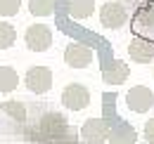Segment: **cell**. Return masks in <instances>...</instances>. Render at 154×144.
I'll list each match as a JSON object with an SVG mask.
<instances>
[{
  "instance_id": "5bb4252c",
  "label": "cell",
  "mask_w": 154,
  "mask_h": 144,
  "mask_svg": "<svg viewBox=\"0 0 154 144\" xmlns=\"http://www.w3.org/2000/svg\"><path fill=\"white\" fill-rule=\"evenodd\" d=\"M55 7H57L55 0H29V12L33 17H48L55 12Z\"/></svg>"
},
{
  "instance_id": "9a60e30c",
  "label": "cell",
  "mask_w": 154,
  "mask_h": 144,
  "mask_svg": "<svg viewBox=\"0 0 154 144\" xmlns=\"http://www.w3.org/2000/svg\"><path fill=\"white\" fill-rule=\"evenodd\" d=\"M14 40H17V31H14V26H12L10 21H0V50L12 47Z\"/></svg>"
},
{
  "instance_id": "d6986e66",
  "label": "cell",
  "mask_w": 154,
  "mask_h": 144,
  "mask_svg": "<svg viewBox=\"0 0 154 144\" xmlns=\"http://www.w3.org/2000/svg\"><path fill=\"white\" fill-rule=\"evenodd\" d=\"M142 135H145V140L149 144H154V118H149L147 123H145V130H142Z\"/></svg>"
},
{
  "instance_id": "8fae6325",
  "label": "cell",
  "mask_w": 154,
  "mask_h": 144,
  "mask_svg": "<svg viewBox=\"0 0 154 144\" xmlns=\"http://www.w3.org/2000/svg\"><path fill=\"white\" fill-rule=\"evenodd\" d=\"M66 10L71 19H88L95 12V0H66Z\"/></svg>"
},
{
  "instance_id": "7a4b0ae2",
  "label": "cell",
  "mask_w": 154,
  "mask_h": 144,
  "mask_svg": "<svg viewBox=\"0 0 154 144\" xmlns=\"http://www.w3.org/2000/svg\"><path fill=\"white\" fill-rule=\"evenodd\" d=\"M112 123L107 118H88L83 125H81V140L88 144H102L109 140L112 135Z\"/></svg>"
},
{
  "instance_id": "3957f363",
  "label": "cell",
  "mask_w": 154,
  "mask_h": 144,
  "mask_svg": "<svg viewBox=\"0 0 154 144\" xmlns=\"http://www.w3.org/2000/svg\"><path fill=\"white\" fill-rule=\"evenodd\" d=\"M24 43L31 52H45L52 45V31L43 24H31L24 33Z\"/></svg>"
},
{
  "instance_id": "ac0fdd59",
  "label": "cell",
  "mask_w": 154,
  "mask_h": 144,
  "mask_svg": "<svg viewBox=\"0 0 154 144\" xmlns=\"http://www.w3.org/2000/svg\"><path fill=\"white\" fill-rule=\"evenodd\" d=\"M21 7V0H0V17H14Z\"/></svg>"
},
{
  "instance_id": "6da1fadb",
  "label": "cell",
  "mask_w": 154,
  "mask_h": 144,
  "mask_svg": "<svg viewBox=\"0 0 154 144\" xmlns=\"http://www.w3.org/2000/svg\"><path fill=\"white\" fill-rule=\"evenodd\" d=\"M38 130L48 140H59V137H64L69 132V121L59 111H48L38 118Z\"/></svg>"
},
{
  "instance_id": "30bf717a",
  "label": "cell",
  "mask_w": 154,
  "mask_h": 144,
  "mask_svg": "<svg viewBox=\"0 0 154 144\" xmlns=\"http://www.w3.org/2000/svg\"><path fill=\"white\" fill-rule=\"evenodd\" d=\"M102 78H104V83H109V85H119V83H123L126 78H128V66L123 64V62H107L104 66H102Z\"/></svg>"
},
{
  "instance_id": "52a82bcc",
  "label": "cell",
  "mask_w": 154,
  "mask_h": 144,
  "mask_svg": "<svg viewBox=\"0 0 154 144\" xmlns=\"http://www.w3.org/2000/svg\"><path fill=\"white\" fill-rule=\"evenodd\" d=\"M126 104L135 113H147L154 106V92L145 85H135L126 92Z\"/></svg>"
},
{
  "instance_id": "277c9868",
  "label": "cell",
  "mask_w": 154,
  "mask_h": 144,
  "mask_svg": "<svg viewBox=\"0 0 154 144\" xmlns=\"http://www.w3.org/2000/svg\"><path fill=\"white\" fill-rule=\"evenodd\" d=\"M24 85L33 94H45L52 88V71L48 66H31L24 76Z\"/></svg>"
},
{
  "instance_id": "e0dca14e",
  "label": "cell",
  "mask_w": 154,
  "mask_h": 144,
  "mask_svg": "<svg viewBox=\"0 0 154 144\" xmlns=\"http://www.w3.org/2000/svg\"><path fill=\"white\" fill-rule=\"evenodd\" d=\"M137 24L142 26V28H154V2H147V5H142L140 10H137Z\"/></svg>"
},
{
  "instance_id": "8992f818",
  "label": "cell",
  "mask_w": 154,
  "mask_h": 144,
  "mask_svg": "<svg viewBox=\"0 0 154 144\" xmlns=\"http://www.w3.org/2000/svg\"><path fill=\"white\" fill-rule=\"evenodd\" d=\"M126 21H128V12H126V7L121 2L109 0V2H104L100 7V24L104 28H121Z\"/></svg>"
},
{
  "instance_id": "9c48e42d",
  "label": "cell",
  "mask_w": 154,
  "mask_h": 144,
  "mask_svg": "<svg viewBox=\"0 0 154 144\" xmlns=\"http://www.w3.org/2000/svg\"><path fill=\"white\" fill-rule=\"evenodd\" d=\"M128 57L133 59L135 64H149L154 59V40H147L142 36L131 38V43H128Z\"/></svg>"
},
{
  "instance_id": "7c38bea8",
  "label": "cell",
  "mask_w": 154,
  "mask_h": 144,
  "mask_svg": "<svg viewBox=\"0 0 154 144\" xmlns=\"http://www.w3.org/2000/svg\"><path fill=\"white\" fill-rule=\"evenodd\" d=\"M0 111H2L5 116H10L12 121H17V123H24V121H26V106H24L21 99H7V102H2V104H0Z\"/></svg>"
},
{
  "instance_id": "4fadbf2b",
  "label": "cell",
  "mask_w": 154,
  "mask_h": 144,
  "mask_svg": "<svg viewBox=\"0 0 154 144\" xmlns=\"http://www.w3.org/2000/svg\"><path fill=\"white\" fill-rule=\"evenodd\" d=\"M19 85V73L12 66H0V92H12Z\"/></svg>"
},
{
  "instance_id": "2e32d148",
  "label": "cell",
  "mask_w": 154,
  "mask_h": 144,
  "mask_svg": "<svg viewBox=\"0 0 154 144\" xmlns=\"http://www.w3.org/2000/svg\"><path fill=\"white\" fill-rule=\"evenodd\" d=\"M135 140H137V135L133 130H128V128H114L112 135H109V142L112 144H133Z\"/></svg>"
},
{
  "instance_id": "ba28073f",
  "label": "cell",
  "mask_w": 154,
  "mask_h": 144,
  "mask_svg": "<svg viewBox=\"0 0 154 144\" xmlns=\"http://www.w3.org/2000/svg\"><path fill=\"white\" fill-rule=\"evenodd\" d=\"M64 62L71 69H85L93 64V50L83 43H69L64 50Z\"/></svg>"
},
{
  "instance_id": "5b68a950",
  "label": "cell",
  "mask_w": 154,
  "mask_h": 144,
  "mask_svg": "<svg viewBox=\"0 0 154 144\" xmlns=\"http://www.w3.org/2000/svg\"><path fill=\"white\" fill-rule=\"evenodd\" d=\"M62 104L69 109V111H81L90 104V92L85 85L81 83H71L62 90Z\"/></svg>"
}]
</instances>
